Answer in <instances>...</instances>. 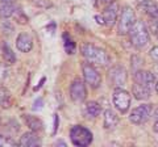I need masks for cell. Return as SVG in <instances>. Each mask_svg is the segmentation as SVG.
Wrapping results in <instances>:
<instances>
[{
	"label": "cell",
	"mask_w": 158,
	"mask_h": 147,
	"mask_svg": "<svg viewBox=\"0 0 158 147\" xmlns=\"http://www.w3.org/2000/svg\"><path fill=\"white\" fill-rule=\"evenodd\" d=\"M82 54L87 59V62L98 66H107L110 63V57L103 49L98 47L92 43H83L82 45Z\"/></svg>",
	"instance_id": "obj_1"
},
{
	"label": "cell",
	"mask_w": 158,
	"mask_h": 147,
	"mask_svg": "<svg viewBox=\"0 0 158 147\" xmlns=\"http://www.w3.org/2000/svg\"><path fill=\"white\" fill-rule=\"evenodd\" d=\"M129 37L132 45L136 49H144L150 41L149 30H148L146 25L142 21H137L133 24V26L129 30Z\"/></svg>",
	"instance_id": "obj_2"
},
{
	"label": "cell",
	"mask_w": 158,
	"mask_h": 147,
	"mask_svg": "<svg viewBox=\"0 0 158 147\" xmlns=\"http://www.w3.org/2000/svg\"><path fill=\"white\" fill-rule=\"evenodd\" d=\"M70 139L73 142V145L79 146V147H86L88 145H91L92 133L85 126L75 125L70 130Z\"/></svg>",
	"instance_id": "obj_3"
},
{
	"label": "cell",
	"mask_w": 158,
	"mask_h": 147,
	"mask_svg": "<svg viewBox=\"0 0 158 147\" xmlns=\"http://www.w3.org/2000/svg\"><path fill=\"white\" fill-rule=\"evenodd\" d=\"M118 34L124 36V34H128L131 30V28L133 26V24L136 22V14L133 12V9L131 7H123L121 9V14L120 18H118Z\"/></svg>",
	"instance_id": "obj_4"
},
{
	"label": "cell",
	"mask_w": 158,
	"mask_h": 147,
	"mask_svg": "<svg viewBox=\"0 0 158 147\" xmlns=\"http://www.w3.org/2000/svg\"><path fill=\"white\" fill-rule=\"evenodd\" d=\"M82 71H83V77H85V81L87 83L91 88H98L102 84V76L99 71L95 68V66L90 62H83L82 65Z\"/></svg>",
	"instance_id": "obj_5"
},
{
	"label": "cell",
	"mask_w": 158,
	"mask_h": 147,
	"mask_svg": "<svg viewBox=\"0 0 158 147\" xmlns=\"http://www.w3.org/2000/svg\"><path fill=\"white\" fill-rule=\"evenodd\" d=\"M112 100H113L115 108L121 114L127 113L128 109H129V106H131V95L128 93L125 89H123V88H115Z\"/></svg>",
	"instance_id": "obj_6"
},
{
	"label": "cell",
	"mask_w": 158,
	"mask_h": 147,
	"mask_svg": "<svg viewBox=\"0 0 158 147\" xmlns=\"http://www.w3.org/2000/svg\"><path fill=\"white\" fill-rule=\"evenodd\" d=\"M152 112H153V106L150 104L140 105V106H137L132 110V113L129 116V121L135 125L145 124V122L150 118Z\"/></svg>",
	"instance_id": "obj_7"
},
{
	"label": "cell",
	"mask_w": 158,
	"mask_h": 147,
	"mask_svg": "<svg viewBox=\"0 0 158 147\" xmlns=\"http://www.w3.org/2000/svg\"><path fill=\"white\" fill-rule=\"evenodd\" d=\"M108 80H110L111 85H113L115 88H123L128 80V74L125 68L121 66L112 67L110 74H108Z\"/></svg>",
	"instance_id": "obj_8"
},
{
	"label": "cell",
	"mask_w": 158,
	"mask_h": 147,
	"mask_svg": "<svg viewBox=\"0 0 158 147\" xmlns=\"http://www.w3.org/2000/svg\"><path fill=\"white\" fill-rule=\"evenodd\" d=\"M70 97L74 102L77 104H82L83 101L86 100L87 97V89H86V85L83 80L81 79H75L71 85H70Z\"/></svg>",
	"instance_id": "obj_9"
},
{
	"label": "cell",
	"mask_w": 158,
	"mask_h": 147,
	"mask_svg": "<svg viewBox=\"0 0 158 147\" xmlns=\"http://www.w3.org/2000/svg\"><path fill=\"white\" fill-rule=\"evenodd\" d=\"M133 80L141 87H145L148 89H153V85L156 83V76L154 74L150 71H144V70H136L133 74Z\"/></svg>",
	"instance_id": "obj_10"
},
{
	"label": "cell",
	"mask_w": 158,
	"mask_h": 147,
	"mask_svg": "<svg viewBox=\"0 0 158 147\" xmlns=\"http://www.w3.org/2000/svg\"><path fill=\"white\" fill-rule=\"evenodd\" d=\"M103 18V25H106L108 28H112L117 21V6L115 3L107 6V8L102 13Z\"/></svg>",
	"instance_id": "obj_11"
},
{
	"label": "cell",
	"mask_w": 158,
	"mask_h": 147,
	"mask_svg": "<svg viewBox=\"0 0 158 147\" xmlns=\"http://www.w3.org/2000/svg\"><path fill=\"white\" fill-rule=\"evenodd\" d=\"M16 46L20 51L23 53H29L33 47V40L28 33H20L16 40Z\"/></svg>",
	"instance_id": "obj_12"
},
{
	"label": "cell",
	"mask_w": 158,
	"mask_h": 147,
	"mask_svg": "<svg viewBox=\"0 0 158 147\" xmlns=\"http://www.w3.org/2000/svg\"><path fill=\"white\" fill-rule=\"evenodd\" d=\"M17 145L21 147H37V146H41V141H40L37 134H34L33 131H29V133L23 134Z\"/></svg>",
	"instance_id": "obj_13"
},
{
	"label": "cell",
	"mask_w": 158,
	"mask_h": 147,
	"mask_svg": "<svg viewBox=\"0 0 158 147\" xmlns=\"http://www.w3.org/2000/svg\"><path fill=\"white\" fill-rule=\"evenodd\" d=\"M140 8L144 9V12L150 18H158V4L153 0H142L140 3Z\"/></svg>",
	"instance_id": "obj_14"
},
{
	"label": "cell",
	"mask_w": 158,
	"mask_h": 147,
	"mask_svg": "<svg viewBox=\"0 0 158 147\" xmlns=\"http://www.w3.org/2000/svg\"><path fill=\"white\" fill-rule=\"evenodd\" d=\"M24 121H25V124L27 126L31 129L32 131H41L44 129V124H42V121L37 118V117H34L32 114H25L24 116Z\"/></svg>",
	"instance_id": "obj_15"
},
{
	"label": "cell",
	"mask_w": 158,
	"mask_h": 147,
	"mask_svg": "<svg viewBox=\"0 0 158 147\" xmlns=\"http://www.w3.org/2000/svg\"><path fill=\"white\" fill-rule=\"evenodd\" d=\"M132 93L137 100L145 101V100H148L150 97L152 91L148 89V88H145V87H141L140 84H137V83H135L133 87H132Z\"/></svg>",
	"instance_id": "obj_16"
},
{
	"label": "cell",
	"mask_w": 158,
	"mask_h": 147,
	"mask_svg": "<svg viewBox=\"0 0 158 147\" xmlns=\"http://www.w3.org/2000/svg\"><path fill=\"white\" fill-rule=\"evenodd\" d=\"M118 124V117L113 110L107 109L104 112V127L106 129H115Z\"/></svg>",
	"instance_id": "obj_17"
},
{
	"label": "cell",
	"mask_w": 158,
	"mask_h": 147,
	"mask_svg": "<svg viewBox=\"0 0 158 147\" xmlns=\"http://www.w3.org/2000/svg\"><path fill=\"white\" fill-rule=\"evenodd\" d=\"M16 9L17 7L12 2H2V6H0V17H3V18L12 17L15 12H16Z\"/></svg>",
	"instance_id": "obj_18"
},
{
	"label": "cell",
	"mask_w": 158,
	"mask_h": 147,
	"mask_svg": "<svg viewBox=\"0 0 158 147\" xmlns=\"http://www.w3.org/2000/svg\"><path fill=\"white\" fill-rule=\"evenodd\" d=\"M102 112V106L98 104L96 101H90L86 104V108H85V113L87 114V117H91V118H95L100 114Z\"/></svg>",
	"instance_id": "obj_19"
},
{
	"label": "cell",
	"mask_w": 158,
	"mask_h": 147,
	"mask_svg": "<svg viewBox=\"0 0 158 147\" xmlns=\"http://www.w3.org/2000/svg\"><path fill=\"white\" fill-rule=\"evenodd\" d=\"M12 105V96L6 87L0 85V106L2 108H9Z\"/></svg>",
	"instance_id": "obj_20"
},
{
	"label": "cell",
	"mask_w": 158,
	"mask_h": 147,
	"mask_svg": "<svg viewBox=\"0 0 158 147\" xmlns=\"http://www.w3.org/2000/svg\"><path fill=\"white\" fill-rule=\"evenodd\" d=\"M3 57H4V62H6L8 66H11L16 62V55H15L13 50L6 42H4V45H3Z\"/></svg>",
	"instance_id": "obj_21"
},
{
	"label": "cell",
	"mask_w": 158,
	"mask_h": 147,
	"mask_svg": "<svg viewBox=\"0 0 158 147\" xmlns=\"http://www.w3.org/2000/svg\"><path fill=\"white\" fill-rule=\"evenodd\" d=\"M63 40H65V50L67 51V54L75 53V43L73 42L71 38L67 37V34H65V36H63Z\"/></svg>",
	"instance_id": "obj_22"
},
{
	"label": "cell",
	"mask_w": 158,
	"mask_h": 147,
	"mask_svg": "<svg viewBox=\"0 0 158 147\" xmlns=\"http://www.w3.org/2000/svg\"><path fill=\"white\" fill-rule=\"evenodd\" d=\"M11 146H16V142L12 141L9 137H6L0 133V147H11Z\"/></svg>",
	"instance_id": "obj_23"
},
{
	"label": "cell",
	"mask_w": 158,
	"mask_h": 147,
	"mask_svg": "<svg viewBox=\"0 0 158 147\" xmlns=\"http://www.w3.org/2000/svg\"><path fill=\"white\" fill-rule=\"evenodd\" d=\"M9 74V68L7 63H0V84H3V81L7 79Z\"/></svg>",
	"instance_id": "obj_24"
},
{
	"label": "cell",
	"mask_w": 158,
	"mask_h": 147,
	"mask_svg": "<svg viewBox=\"0 0 158 147\" xmlns=\"http://www.w3.org/2000/svg\"><path fill=\"white\" fill-rule=\"evenodd\" d=\"M13 17H16V21H17L19 24H27V22H28V17L23 13V11H21L20 8L16 9V12H15Z\"/></svg>",
	"instance_id": "obj_25"
},
{
	"label": "cell",
	"mask_w": 158,
	"mask_h": 147,
	"mask_svg": "<svg viewBox=\"0 0 158 147\" xmlns=\"http://www.w3.org/2000/svg\"><path fill=\"white\" fill-rule=\"evenodd\" d=\"M0 28H2V32L4 34H7V36H11L12 32H13V25L9 21H3Z\"/></svg>",
	"instance_id": "obj_26"
},
{
	"label": "cell",
	"mask_w": 158,
	"mask_h": 147,
	"mask_svg": "<svg viewBox=\"0 0 158 147\" xmlns=\"http://www.w3.org/2000/svg\"><path fill=\"white\" fill-rule=\"evenodd\" d=\"M150 29L153 34H154L156 37H158V18H152L150 21Z\"/></svg>",
	"instance_id": "obj_27"
},
{
	"label": "cell",
	"mask_w": 158,
	"mask_h": 147,
	"mask_svg": "<svg viewBox=\"0 0 158 147\" xmlns=\"http://www.w3.org/2000/svg\"><path fill=\"white\" fill-rule=\"evenodd\" d=\"M42 106H44V100L41 99V97H40V99H37L36 101H34L32 109H33V110H41Z\"/></svg>",
	"instance_id": "obj_28"
},
{
	"label": "cell",
	"mask_w": 158,
	"mask_h": 147,
	"mask_svg": "<svg viewBox=\"0 0 158 147\" xmlns=\"http://www.w3.org/2000/svg\"><path fill=\"white\" fill-rule=\"evenodd\" d=\"M34 4L40 7H44V8H48V7H52V3L48 2V0H34Z\"/></svg>",
	"instance_id": "obj_29"
},
{
	"label": "cell",
	"mask_w": 158,
	"mask_h": 147,
	"mask_svg": "<svg viewBox=\"0 0 158 147\" xmlns=\"http://www.w3.org/2000/svg\"><path fill=\"white\" fill-rule=\"evenodd\" d=\"M150 57L153 58V59H154V61H157L158 62V46H156V47H153L152 49V50H150Z\"/></svg>",
	"instance_id": "obj_30"
},
{
	"label": "cell",
	"mask_w": 158,
	"mask_h": 147,
	"mask_svg": "<svg viewBox=\"0 0 158 147\" xmlns=\"http://www.w3.org/2000/svg\"><path fill=\"white\" fill-rule=\"evenodd\" d=\"M153 130H154L156 133H158V109H157L156 114H154V124H153Z\"/></svg>",
	"instance_id": "obj_31"
},
{
	"label": "cell",
	"mask_w": 158,
	"mask_h": 147,
	"mask_svg": "<svg viewBox=\"0 0 158 147\" xmlns=\"http://www.w3.org/2000/svg\"><path fill=\"white\" fill-rule=\"evenodd\" d=\"M58 124H59V118H58V114H56V117H54V130H53V135L57 133V129H58Z\"/></svg>",
	"instance_id": "obj_32"
},
{
	"label": "cell",
	"mask_w": 158,
	"mask_h": 147,
	"mask_svg": "<svg viewBox=\"0 0 158 147\" xmlns=\"http://www.w3.org/2000/svg\"><path fill=\"white\" fill-rule=\"evenodd\" d=\"M102 4H104V6H110V4L115 3V0H99Z\"/></svg>",
	"instance_id": "obj_33"
},
{
	"label": "cell",
	"mask_w": 158,
	"mask_h": 147,
	"mask_svg": "<svg viewBox=\"0 0 158 147\" xmlns=\"http://www.w3.org/2000/svg\"><path fill=\"white\" fill-rule=\"evenodd\" d=\"M44 83H45V77H42V79H41V81L38 83V85H36V87H34V91H38L40 88L42 87V84H44Z\"/></svg>",
	"instance_id": "obj_34"
},
{
	"label": "cell",
	"mask_w": 158,
	"mask_h": 147,
	"mask_svg": "<svg viewBox=\"0 0 158 147\" xmlns=\"http://www.w3.org/2000/svg\"><path fill=\"white\" fill-rule=\"evenodd\" d=\"M66 146V143H65V142H63V141H58V142H56V146Z\"/></svg>",
	"instance_id": "obj_35"
},
{
	"label": "cell",
	"mask_w": 158,
	"mask_h": 147,
	"mask_svg": "<svg viewBox=\"0 0 158 147\" xmlns=\"http://www.w3.org/2000/svg\"><path fill=\"white\" fill-rule=\"evenodd\" d=\"M156 91H157V93H158V81H157V84H156Z\"/></svg>",
	"instance_id": "obj_36"
},
{
	"label": "cell",
	"mask_w": 158,
	"mask_h": 147,
	"mask_svg": "<svg viewBox=\"0 0 158 147\" xmlns=\"http://www.w3.org/2000/svg\"><path fill=\"white\" fill-rule=\"evenodd\" d=\"M2 2H12V0H2Z\"/></svg>",
	"instance_id": "obj_37"
},
{
	"label": "cell",
	"mask_w": 158,
	"mask_h": 147,
	"mask_svg": "<svg viewBox=\"0 0 158 147\" xmlns=\"http://www.w3.org/2000/svg\"><path fill=\"white\" fill-rule=\"evenodd\" d=\"M0 125H2V120H0Z\"/></svg>",
	"instance_id": "obj_38"
},
{
	"label": "cell",
	"mask_w": 158,
	"mask_h": 147,
	"mask_svg": "<svg viewBox=\"0 0 158 147\" xmlns=\"http://www.w3.org/2000/svg\"><path fill=\"white\" fill-rule=\"evenodd\" d=\"M157 71H158V66H157Z\"/></svg>",
	"instance_id": "obj_39"
}]
</instances>
